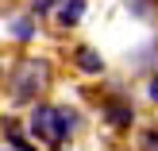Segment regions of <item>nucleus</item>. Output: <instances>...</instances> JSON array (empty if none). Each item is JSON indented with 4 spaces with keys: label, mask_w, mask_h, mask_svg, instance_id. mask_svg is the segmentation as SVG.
<instances>
[{
    "label": "nucleus",
    "mask_w": 158,
    "mask_h": 151,
    "mask_svg": "<svg viewBox=\"0 0 158 151\" xmlns=\"http://www.w3.org/2000/svg\"><path fill=\"white\" fill-rule=\"evenodd\" d=\"M12 35H15V39H31V35H35V20H27V16L15 20V23H12Z\"/></svg>",
    "instance_id": "nucleus-7"
},
{
    "label": "nucleus",
    "mask_w": 158,
    "mask_h": 151,
    "mask_svg": "<svg viewBox=\"0 0 158 151\" xmlns=\"http://www.w3.org/2000/svg\"><path fill=\"white\" fill-rule=\"evenodd\" d=\"M4 140H8V147H15V151H35V144H31L27 136H23V128H19V120L15 116H4Z\"/></svg>",
    "instance_id": "nucleus-5"
},
{
    "label": "nucleus",
    "mask_w": 158,
    "mask_h": 151,
    "mask_svg": "<svg viewBox=\"0 0 158 151\" xmlns=\"http://www.w3.org/2000/svg\"><path fill=\"white\" fill-rule=\"evenodd\" d=\"M50 151H58V147H50Z\"/></svg>",
    "instance_id": "nucleus-12"
},
{
    "label": "nucleus",
    "mask_w": 158,
    "mask_h": 151,
    "mask_svg": "<svg viewBox=\"0 0 158 151\" xmlns=\"http://www.w3.org/2000/svg\"><path fill=\"white\" fill-rule=\"evenodd\" d=\"M46 82H50V62L46 58H19L12 70V101L15 105L35 101L46 89Z\"/></svg>",
    "instance_id": "nucleus-2"
},
{
    "label": "nucleus",
    "mask_w": 158,
    "mask_h": 151,
    "mask_svg": "<svg viewBox=\"0 0 158 151\" xmlns=\"http://www.w3.org/2000/svg\"><path fill=\"white\" fill-rule=\"evenodd\" d=\"M50 8H58V0H31V16H43Z\"/></svg>",
    "instance_id": "nucleus-8"
},
{
    "label": "nucleus",
    "mask_w": 158,
    "mask_h": 151,
    "mask_svg": "<svg viewBox=\"0 0 158 151\" xmlns=\"http://www.w3.org/2000/svg\"><path fill=\"white\" fill-rule=\"evenodd\" d=\"M104 116H108L112 128H131L135 109H131V101H123V97H108V101H104Z\"/></svg>",
    "instance_id": "nucleus-3"
},
{
    "label": "nucleus",
    "mask_w": 158,
    "mask_h": 151,
    "mask_svg": "<svg viewBox=\"0 0 158 151\" xmlns=\"http://www.w3.org/2000/svg\"><path fill=\"white\" fill-rule=\"evenodd\" d=\"M27 132L35 140H43V144H50V147H62L77 132V113L66 109V105H35L31 116H27Z\"/></svg>",
    "instance_id": "nucleus-1"
},
{
    "label": "nucleus",
    "mask_w": 158,
    "mask_h": 151,
    "mask_svg": "<svg viewBox=\"0 0 158 151\" xmlns=\"http://www.w3.org/2000/svg\"><path fill=\"white\" fill-rule=\"evenodd\" d=\"M4 151H15V147H4Z\"/></svg>",
    "instance_id": "nucleus-11"
},
{
    "label": "nucleus",
    "mask_w": 158,
    "mask_h": 151,
    "mask_svg": "<svg viewBox=\"0 0 158 151\" xmlns=\"http://www.w3.org/2000/svg\"><path fill=\"white\" fill-rule=\"evenodd\" d=\"M85 16V0H58V27H77Z\"/></svg>",
    "instance_id": "nucleus-6"
},
{
    "label": "nucleus",
    "mask_w": 158,
    "mask_h": 151,
    "mask_svg": "<svg viewBox=\"0 0 158 151\" xmlns=\"http://www.w3.org/2000/svg\"><path fill=\"white\" fill-rule=\"evenodd\" d=\"M147 97H151V101H154V105H158V70H154V74H151V85H147Z\"/></svg>",
    "instance_id": "nucleus-10"
},
{
    "label": "nucleus",
    "mask_w": 158,
    "mask_h": 151,
    "mask_svg": "<svg viewBox=\"0 0 158 151\" xmlns=\"http://www.w3.org/2000/svg\"><path fill=\"white\" fill-rule=\"evenodd\" d=\"M69 62H73L77 70H81V74H104V58H100L97 51H93V47H73V54H69Z\"/></svg>",
    "instance_id": "nucleus-4"
},
{
    "label": "nucleus",
    "mask_w": 158,
    "mask_h": 151,
    "mask_svg": "<svg viewBox=\"0 0 158 151\" xmlns=\"http://www.w3.org/2000/svg\"><path fill=\"white\" fill-rule=\"evenodd\" d=\"M143 151H158V128L143 132Z\"/></svg>",
    "instance_id": "nucleus-9"
}]
</instances>
